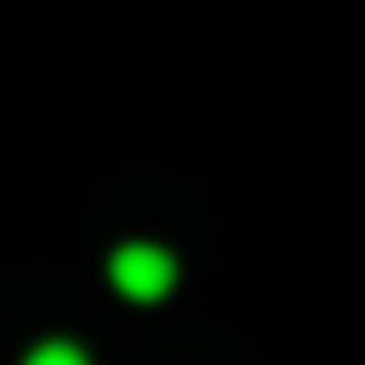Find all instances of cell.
Returning <instances> with one entry per match:
<instances>
[{"instance_id": "6da1fadb", "label": "cell", "mask_w": 365, "mask_h": 365, "mask_svg": "<svg viewBox=\"0 0 365 365\" xmlns=\"http://www.w3.org/2000/svg\"><path fill=\"white\" fill-rule=\"evenodd\" d=\"M108 284H115L122 298H135V304H156V298H170V284H176V257L163 244H122L115 257H108Z\"/></svg>"}, {"instance_id": "7a4b0ae2", "label": "cell", "mask_w": 365, "mask_h": 365, "mask_svg": "<svg viewBox=\"0 0 365 365\" xmlns=\"http://www.w3.org/2000/svg\"><path fill=\"white\" fill-rule=\"evenodd\" d=\"M21 365H88V352H81V345H68V339H48V345H34Z\"/></svg>"}]
</instances>
